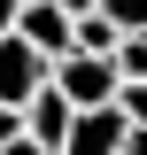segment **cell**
<instances>
[{"label": "cell", "mask_w": 147, "mask_h": 155, "mask_svg": "<svg viewBox=\"0 0 147 155\" xmlns=\"http://www.w3.org/2000/svg\"><path fill=\"white\" fill-rule=\"evenodd\" d=\"M16 132H23V109H0V147H8Z\"/></svg>", "instance_id": "cell-11"}, {"label": "cell", "mask_w": 147, "mask_h": 155, "mask_svg": "<svg viewBox=\"0 0 147 155\" xmlns=\"http://www.w3.org/2000/svg\"><path fill=\"white\" fill-rule=\"evenodd\" d=\"M47 85H54L70 109H109L124 78H116V62H109V54H85V47H70V54H54V78H47Z\"/></svg>", "instance_id": "cell-1"}, {"label": "cell", "mask_w": 147, "mask_h": 155, "mask_svg": "<svg viewBox=\"0 0 147 155\" xmlns=\"http://www.w3.org/2000/svg\"><path fill=\"white\" fill-rule=\"evenodd\" d=\"M101 16L116 31H147V0H101Z\"/></svg>", "instance_id": "cell-9"}, {"label": "cell", "mask_w": 147, "mask_h": 155, "mask_svg": "<svg viewBox=\"0 0 147 155\" xmlns=\"http://www.w3.org/2000/svg\"><path fill=\"white\" fill-rule=\"evenodd\" d=\"M16 16H23V0H0V31H16Z\"/></svg>", "instance_id": "cell-12"}, {"label": "cell", "mask_w": 147, "mask_h": 155, "mask_svg": "<svg viewBox=\"0 0 147 155\" xmlns=\"http://www.w3.org/2000/svg\"><path fill=\"white\" fill-rule=\"evenodd\" d=\"M16 31L31 39V47H39L47 62H54V54H70V47H77V16L62 8V0H23V16H16Z\"/></svg>", "instance_id": "cell-3"}, {"label": "cell", "mask_w": 147, "mask_h": 155, "mask_svg": "<svg viewBox=\"0 0 147 155\" xmlns=\"http://www.w3.org/2000/svg\"><path fill=\"white\" fill-rule=\"evenodd\" d=\"M109 62H116V78H139V85H147V31H124Z\"/></svg>", "instance_id": "cell-7"}, {"label": "cell", "mask_w": 147, "mask_h": 155, "mask_svg": "<svg viewBox=\"0 0 147 155\" xmlns=\"http://www.w3.org/2000/svg\"><path fill=\"white\" fill-rule=\"evenodd\" d=\"M47 78H54V62L39 54L31 39H23V31H0V109H23Z\"/></svg>", "instance_id": "cell-2"}, {"label": "cell", "mask_w": 147, "mask_h": 155, "mask_svg": "<svg viewBox=\"0 0 147 155\" xmlns=\"http://www.w3.org/2000/svg\"><path fill=\"white\" fill-rule=\"evenodd\" d=\"M116 39H124V31H116L101 8H93V16H77V47H85V54H116Z\"/></svg>", "instance_id": "cell-6"}, {"label": "cell", "mask_w": 147, "mask_h": 155, "mask_svg": "<svg viewBox=\"0 0 147 155\" xmlns=\"http://www.w3.org/2000/svg\"><path fill=\"white\" fill-rule=\"evenodd\" d=\"M124 155H147V132H124Z\"/></svg>", "instance_id": "cell-13"}, {"label": "cell", "mask_w": 147, "mask_h": 155, "mask_svg": "<svg viewBox=\"0 0 147 155\" xmlns=\"http://www.w3.org/2000/svg\"><path fill=\"white\" fill-rule=\"evenodd\" d=\"M0 155H54V147H39L31 132H16V140H8V147H0Z\"/></svg>", "instance_id": "cell-10"}, {"label": "cell", "mask_w": 147, "mask_h": 155, "mask_svg": "<svg viewBox=\"0 0 147 155\" xmlns=\"http://www.w3.org/2000/svg\"><path fill=\"white\" fill-rule=\"evenodd\" d=\"M70 124H77V109H70V101L54 93V85H39V93L23 101V132H31L39 147H54V155H62V140H70Z\"/></svg>", "instance_id": "cell-5"}, {"label": "cell", "mask_w": 147, "mask_h": 155, "mask_svg": "<svg viewBox=\"0 0 147 155\" xmlns=\"http://www.w3.org/2000/svg\"><path fill=\"white\" fill-rule=\"evenodd\" d=\"M116 109H124L132 132H147V85H139V78H124V85H116Z\"/></svg>", "instance_id": "cell-8"}, {"label": "cell", "mask_w": 147, "mask_h": 155, "mask_svg": "<svg viewBox=\"0 0 147 155\" xmlns=\"http://www.w3.org/2000/svg\"><path fill=\"white\" fill-rule=\"evenodd\" d=\"M124 109H77V124H70V140H62V155H124Z\"/></svg>", "instance_id": "cell-4"}, {"label": "cell", "mask_w": 147, "mask_h": 155, "mask_svg": "<svg viewBox=\"0 0 147 155\" xmlns=\"http://www.w3.org/2000/svg\"><path fill=\"white\" fill-rule=\"evenodd\" d=\"M62 8H70V16H93V8H101V0H62Z\"/></svg>", "instance_id": "cell-14"}]
</instances>
